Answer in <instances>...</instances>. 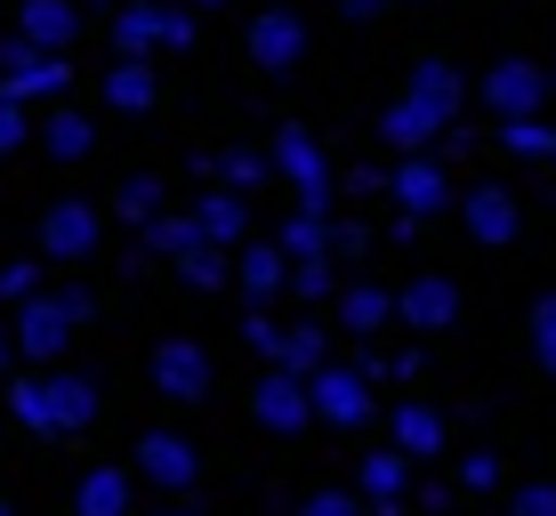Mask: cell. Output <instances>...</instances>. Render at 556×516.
<instances>
[{
  "label": "cell",
  "mask_w": 556,
  "mask_h": 516,
  "mask_svg": "<svg viewBox=\"0 0 556 516\" xmlns=\"http://www.w3.org/2000/svg\"><path fill=\"white\" fill-rule=\"evenodd\" d=\"M363 501H379V508L404 501V452H363Z\"/></svg>",
  "instance_id": "obj_28"
},
{
  "label": "cell",
  "mask_w": 556,
  "mask_h": 516,
  "mask_svg": "<svg viewBox=\"0 0 556 516\" xmlns=\"http://www.w3.org/2000/svg\"><path fill=\"white\" fill-rule=\"evenodd\" d=\"M178 275H186V291H218V282L235 275V259H226L218 242H202V251H186V259H178Z\"/></svg>",
  "instance_id": "obj_33"
},
{
  "label": "cell",
  "mask_w": 556,
  "mask_h": 516,
  "mask_svg": "<svg viewBox=\"0 0 556 516\" xmlns=\"http://www.w3.org/2000/svg\"><path fill=\"white\" fill-rule=\"evenodd\" d=\"M153 395H169V404H202L210 395V355L194 339H162L153 348Z\"/></svg>",
  "instance_id": "obj_6"
},
{
  "label": "cell",
  "mask_w": 556,
  "mask_h": 516,
  "mask_svg": "<svg viewBox=\"0 0 556 516\" xmlns=\"http://www.w3.org/2000/svg\"><path fill=\"white\" fill-rule=\"evenodd\" d=\"M348 194H388V178H379V169L363 162V169H348Z\"/></svg>",
  "instance_id": "obj_45"
},
{
  "label": "cell",
  "mask_w": 556,
  "mask_h": 516,
  "mask_svg": "<svg viewBox=\"0 0 556 516\" xmlns=\"http://www.w3.org/2000/svg\"><path fill=\"white\" fill-rule=\"evenodd\" d=\"M41 146L56 162H81L89 146H98V122H89V113H49V129H41Z\"/></svg>",
  "instance_id": "obj_27"
},
{
  "label": "cell",
  "mask_w": 556,
  "mask_h": 516,
  "mask_svg": "<svg viewBox=\"0 0 556 516\" xmlns=\"http://www.w3.org/2000/svg\"><path fill=\"white\" fill-rule=\"evenodd\" d=\"M98 235H105V226H98V210H89V202H73V194L41 218V251H49V259H89V251H98Z\"/></svg>",
  "instance_id": "obj_11"
},
{
  "label": "cell",
  "mask_w": 556,
  "mask_h": 516,
  "mask_svg": "<svg viewBox=\"0 0 556 516\" xmlns=\"http://www.w3.org/2000/svg\"><path fill=\"white\" fill-rule=\"evenodd\" d=\"M541 98H548V73L525 65V56H508V65L484 73V105L501 113V122H525V113H541Z\"/></svg>",
  "instance_id": "obj_9"
},
{
  "label": "cell",
  "mask_w": 556,
  "mask_h": 516,
  "mask_svg": "<svg viewBox=\"0 0 556 516\" xmlns=\"http://www.w3.org/2000/svg\"><path fill=\"white\" fill-rule=\"evenodd\" d=\"M291 291L306 299V307H323V299H339V275H331V259H299V266H291Z\"/></svg>",
  "instance_id": "obj_34"
},
{
  "label": "cell",
  "mask_w": 556,
  "mask_h": 516,
  "mask_svg": "<svg viewBox=\"0 0 556 516\" xmlns=\"http://www.w3.org/2000/svg\"><path fill=\"white\" fill-rule=\"evenodd\" d=\"M9 412L25 419L33 436H56V395H49V372H33V379H16L9 388Z\"/></svg>",
  "instance_id": "obj_26"
},
{
  "label": "cell",
  "mask_w": 556,
  "mask_h": 516,
  "mask_svg": "<svg viewBox=\"0 0 556 516\" xmlns=\"http://www.w3.org/2000/svg\"><path fill=\"white\" fill-rule=\"evenodd\" d=\"M194 226L218 242V251H235V242L251 235V194H235V186H226V194H202L194 202Z\"/></svg>",
  "instance_id": "obj_16"
},
{
  "label": "cell",
  "mask_w": 556,
  "mask_h": 516,
  "mask_svg": "<svg viewBox=\"0 0 556 516\" xmlns=\"http://www.w3.org/2000/svg\"><path fill=\"white\" fill-rule=\"evenodd\" d=\"M548 89H556V81H548Z\"/></svg>",
  "instance_id": "obj_51"
},
{
  "label": "cell",
  "mask_w": 556,
  "mask_h": 516,
  "mask_svg": "<svg viewBox=\"0 0 556 516\" xmlns=\"http://www.w3.org/2000/svg\"><path fill=\"white\" fill-rule=\"evenodd\" d=\"M395 452H404V461H435V452H444V412L404 404L395 412Z\"/></svg>",
  "instance_id": "obj_23"
},
{
  "label": "cell",
  "mask_w": 556,
  "mask_h": 516,
  "mask_svg": "<svg viewBox=\"0 0 556 516\" xmlns=\"http://www.w3.org/2000/svg\"><path fill=\"white\" fill-rule=\"evenodd\" d=\"M105 105L113 113H146L153 105V56H122V65L105 73Z\"/></svg>",
  "instance_id": "obj_25"
},
{
  "label": "cell",
  "mask_w": 556,
  "mask_h": 516,
  "mask_svg": "<svg viewBox=\"0 0 556 516\" xmlns=\"http://www.w3.org/2000/svg\"><path fill=\"white\" fill-rule=\"evenodd\" d=\"M508 516H556V484H525L508 501Z\"/></svg>",
  "instance_id": "obj_40"
},
{
  "label": "cell",
  "mask_w": 556,
  "mask_h": 516,
  "mask_svg": "<svg viewBox=\"0 0 556 516\" xmlns=\"http://www.w3.org/2000/svg\"><path fill=\"white\" fill-rule=\"evenodd\" d=\"M56 299H65V315H73V331H81V323H89V315H98V299H89V291H81V282H73V291H56Z\"/></svg>",
  "instance_id": "obj_44"
},
{
  "label": "cell",
  "mask_w": 556,
  "mask_h": 516,
  "mask_svg": "<svg viewBox=\"0 0 556 516\" xmlns=\"http://www.w3.org/2000/svg\"><path fill=\"white\" fill-rule=\"evenodd\" d=\"M251 65H258V73L306 65V16H299V9H258V16H251Z\"/></svg>",
  "instance_id": "obj_5"
},
{
  "label": "cell",
  "mask_w": 556,
  "mask_h": 516,
  "mask_svg": "<svg viewBox=\"0 0 556 516\" xmlns=\"http://www.w3.org/2000/svg\"><path fill=\"white\" fill-rule=\"evenodd\" d=\"M73 516H129V468H89L73 492Z\"/></svg>",
  "instance_id": "obj_22"
},
{
  "label": "cell",
  "mask_w": 556,
  "mask_h": 516,
  "mask_svg": "<svg viewBox=\"0 0 556 516\" xmlns=\"http://www.w3.org/2000/svg\"><path fill=\"white\" fill-rule=\"evenodd\" d=\"M282 372H299V379H315L323 372V363H331V331H323V323L315 315H306V323H282Z\"/></svg>",
  "instance_id": "obj_20"
},
{
  "label": "cell",
  "mask_w": 556,
  "mask_h": 516,
  "mask_svg": "<svg viewBox=\"0 0 556 516\" xmlns=\"http://www.w3.org/2000/svg\"><path fill=\"white\" fill-rule=\"evenodd\" d=\"M0 516H16V508H9V501H0Z\"/></svg>",
  "instance_id": "obj_50"
},
{
  "label": "cell",
  "mask_w": 556,
  "mask_h": 516,
  "mask_svg": "<svg viewBox=\"0 0 556 516\" xmlns=\"http://www.w3.org/2000/svg\"><path fill=\"white\" fill-rule=\"evenodd\" d=\"M459 484H476V492H484V484H501V461H492V452H468V468H459Z\"/></svg>",
  "instance_id": "obj_43"
},
{
  "label": "cell",
  "mask_w": 556,
  "mask_h": 516,
  "mask_svg": "<svg viewBox=\"0 0 556 516\" xmlns=\"http://www.w3.org/2000/svg\"><path fill=\"white\" fill-rule=\"evenodd\" d=\"M379 9V0H339V16H371Z\"/></svg>",
  "instance_id": "obj_47"
},
{
  "label": "cell",
  "mask_w": 556,
  "mask_h": 516,
  "mask_svg": "<svg viewBox=\"0 0 556 516\" xmlns=\"http://www.w3.org/2000/svg\"><path fill=\"white\" fill-rule=\"evenodd\" d=\"M275 242H282V259H291V266H299V259H331V218H306V210H299Z\"/></svg>",
  "instance_id": "obj_30"
},
{
  "label": "cell",
  "mask_w": 556,
  "mask_h": 516,
  "mask_svg": "<svg viewBox=\"0 0 556 516\" xmlns=\"http://www.w3.org/2000/svg\"><path fill=\"white\" fill-rule=\"evenodd\" d=\"M379 323H395V291H379V282H348V291H339V331L379 339Z\"/></svg>",
  "instance_id": "obj_17"
},
{
  "label": "cell",
  "mask_w": 556,
  "mask_h": 516,
  "mask_svg": "<svg viewBox=\"0 0 556 516\" xmlns=\"http://www.w3.org/2000/svg\"><path fill=\"white\" fill-rule=\"evenodd\" d=\"M275 169L291 178L306 218H331V162H323L315 129H275Z\"/></svg>",
  "instance_id": "obj_2"
},
{
  "label": "cell",
  "mask_w": 556,
  "mask_h": 516,
  "mask_svg": "<svg viewBox=\"0 0 556 516\" xmlns=\"http://www.w3.org/2000/svg\"><path fill=\"white\" fill-rule=\"evenodd\" d=\"M73 33H81V9H73V0H25V41H33V49H56V56H65Z\"/></svg>",
  "instance_id": "obj_18"
},
{
  "label": "cell",
  "mask_w": 556,
  "mask_h": 516,
  "mask_svg": "<svg viewBox=\"0 0 556 516\" xmlns=\"http://www.w3.org/2000/svg\"><path fill=\"white\" fill-rule=\"evenodd\" d=\"M508 154H556V129L541 122V113H525V122H501Z\"/></svg>",
  "instance_id": "obj_35"
},
{
  "label": "cell",
  "mask_w": 556,
  "mask_h": 516,
  "mask_svg": "<svg viewBox=\"0 0 556 516\" xmlns=\"http://www.w3.org/2000/svg\"><path fill=\"white\" fill-rule=\"evenodd\" d=\"M299 516H363V501H348V492H315Z\"/></svg>",
  "instance_id": "obj_42"
},
{
  "label": "cell",
  "mask_w": 556,
  "mask_h": 516,
  "mask_svg": "<svg viewBox=\"0 0 556 516\" xmlns=\"http://www.w3.org/2000/svg\"><path fill=\"white\" fill-rule=\"evenodd\" d=\"M306 395H315V419H331V428H363V419H371V379H363L355 363H323V372L306 379Z\"/></svg>",
  "instance_id": "obj_4"
},
{
  "label": "cell",
  "mask_w": 556,
  "mask_h": 516,
  "mask_svg": "<svg viewBox=\"0 0 556 516\" xmlns=\"http://www.w3.org/2000/svg\"><path fill=\"white\" fill-rule=\"evenodd\" d=\"M113 210H122V226H153L162 218V178H122Z\"/></svg>",
  "instance_id": "obj_32"
},
{
  "label": "cell",
  "mask_w": 556,
  "mask_h": 516,
  "mask_svg": "<svg viewBox=\"0 0 556 516\" xmlns=\"http://www.w3.org/2000/svg\"><path fill=\"white\" fill-rule=\"evenodd\" d=\"M379 138L395 146V154H419L428 138H444V113H428L419 98H404V105H388V122H379Z\"/></svg>",
  "instance_id": "obj_19"
},
{
  "label": "cell",
  "mask_w": 556,
  "mask_h": 516,
  "mask_svg": "<svg viewBox=\"0 0 556 516\" xmlns=\"http://www.w3.org/2000/svg\"><path fill=\"white\" fill-rule=\"evenodd\" d=\"M194 9H218V0H194Z\"/></svg>",
  "instance_id": "obj_49"
},
{
  "label": "cell",
  "mask_w": 556,
  "mask_h": 516,
  "mask_svg": "<svg viewBox=\"0 0 556 516\" xmlns=\"http://www.w3.org/2000/svg\"><path fill=\"white\" fill-rule=\"evenodd\" d=\"M242 348H251V355H266V363H275V355H282V323H275V315H266V307H251V315H242Z\"/></svg>",
  "instance_id": "obj_37"
},
{
  "label": "cell",
  "mask_w": 556,
  "mask_h": 516,
  "mask_svg": "<svg viewBox=\"0 0 556 516\" xmlns=\"http://www.w3.org/2000/svg\"><path fill=\"white\" fill-rule=\"evenodd\" d=\"M412 98L428 105V113H444V122H452V113H459V98H468V81H459V73L444 65V56H428V65H412Z\"/></svg>",
  "instance_id": "obj_24"
},
{
  "label": "cell",
  "mask_w": 556,
  "mask_h": 516,
  "mask_svg": "<svg viewBox=\"0 0 556 516\" xmlns=\"http://www.w3.org/2000/svg\"><path fill=\"white\" fill-rule=\"evenodd\" d=\"M16 355H25V348H16V331H0V372H9Z\"/></svg>",
  "instance_id": "obj_46"
},
{
  "label": "cell",
  "mask_w": 556,
  "mask_h": 516,
  "mask_svg": "<svg viewBox=\"0 0 556 516\" xmlns=\"http://www.w3.org/2000/svg\"><path fill=\"white\" fill-rule=\"evenodd\" d=\"M186 41H194V16L169 9V0H122V16H113V49L122 56H162Z\"/></svg>",
  "instance_id": "obj_1"
},
{
  "label": "cell",
  "mask_w": 556,
  "mask_h": 516,
  "mask_svg": "<svg viewBox=\"0 0 556 516\" xmlns=\"http://www.w3.org/2000/svg\"><path fill=\"white\" fill-rule=\"evenodd\" d=\"M532 348H541V363L556 372V299H541V307H532Z\"/></svg>",
  "instance_id": "obj_39"
},
{
  "label": "cell",
  "mask_w": 556,
  "mask_h": 516,
  "mask_svg": "<svg viewBox=\"0 0 556 516\" xmlns=\"http://www.w3.org/2000/svg\"><path fill=\"white\" fill-rule=\"evenodd\" d=\"M65 81H73V65L56 49H33L25 33L16 41H0V98H65Z\"/></svg>",
  "instance_id": "obj_3"
},
{
  "label": "cell",
  "mask_w": 556,
  "mask_h": 516,
  "mask_svg": "<svg viewBox=\"0 0 556 516\" xmlns=\"http://www.w3.org/2000/svg\"><path fill=\"white\" fill-rule=\"evenodd\" d=\"M138 476H146V484H162V492H186L202 476V452L186 444L178 428H153L146 444H138Z\"/></svg>",
  "instance_id": "obj_10"
},
{
  "label": "cell",
  "mask_w": 556,
  "mask_h": 516,
  "mask_svg": "<svg viewBox=\"0 0 556 516\" xmlns=\"http://www.w3.org/2000/svg\"><path fill=\"white\" fill-rule=\"evenodd\" d=\"M218 178L235 186V194H251V186L275 178V154H258V146H235V154H218Z\"/></svg>",
  "instance_id": "obj_31"
},
{
  "label": "cell",
  "mask_w": 556,
  "mask_h": 516,
  "mask_svg": "<svg viewBox=\"0 0 556 516\" xmlns=\"http://www.w3.org/2000/svg\"><path fill=\"white\" fill-rule=\"evenodd\" d=\"M251 412H258V428H275V436H299L306 419H315V395H306V379L299 372H266L258 379V395H251Z\"/></svg>",
  "instance_id": "obj_7"
},
{
  "label": "cell",
  "mask_w": 556,
  "mask_h": 516,
  "mask_svg": "<svg viewBox=\"0 0 556 516\" xmlns=\"http://www.w3.org/2000/svg\"><path fill=\"white\" fill-rule=\"evenodd\" d=\"M202 242H210V235L194 226V210H186V218H153V226H146V251H153V259H186V251H202Z\"/></svg>",
  "instance_id": "obj_29"
},
{
  "label": "cell",
  "mask_w": 556,
  "mask_h": 516,
  "mask_svg": "<svg viewBox=\"0 0 556 516\" xmlns=\"http://www.w3.org/2000/svg\"><path fill=\"white\" fill-rule=\"evenodd\" d=\"M49 395H56V436H73V428H89V419H98V379L49 372Z\"/></svg>",
  "instance_id": "obj_21"
},
{
  "label": "cell",
  "mask_w": 556,
  "mask_h": 516,
  "mask_svg": "<svg viewBox=\"0 0 556 516\" xmlns=\"http://www.w3.org/2000/svg\"><path fill=\"white\" fill-rule=\"evenodd\" d=\"M395 323H412V331H444V323H459V291L444 275H419L395 291Z\"/></svg>",
  "instance_id": "obj_12"
},
{
  "label": "cell",
  "mask_w": 556,
  "mask_h": 516,
  "mask_svg": "<svg viewBox=\"0 0 556 516\" xmlns=\"http://www.w3.org/2000/svg\"><path fill=\"white\" fill-rule=\"evenodd\" d=\"M235 282L251 291V307H258V299H275V291H291V259H282V242H251V251H235Z\"/></svg>",
  "instance_id": "obj_15"
},
{
  "label": "cell",
  "mask_w": 556,
  "mask_h": 516,
  "mask_svg": "<svg viewBox=\"0 0 556 516\" xmlns=\"http://www.w3.org/2000/svg\"><path fill=\"white\" fill-rule=\"evenodd\" d=\"M25 299H41V266L9 259V266H0V307H25Z\"/></svg>",
  "instance_id": "obj_36"
},
{
  "label": "cell",
  "mask_w": 556,
  "mask_h": 516,
  "mask_svg": "<svg viewBox=\"0 0 556 516\" xmlns=\"http://www.w3.org/2000/svg\"><path fill=\"white\" fill-rule=\"evenodd\" d=\"M459 218H468L476 242H508L516 235V194L508 186H468V194H459Z\"/></svg>",
  "instance_id": "obj_14"
},
{
  "label": "cell",
  "mask_w": 556,
  "mask_h": 516,
  "mask_svg": "<svg viewBox=\"0 0 556 516\" xmlns=\"http://www.w3.org/2000/svg\"><path fill=\"white\" fill-rule=\"evenodd\" d=\"M363 251H371V235H363L355 218H339L331 226V259H363Z\"/></svg>",
  "instance_id": "obj_41"
},
{
  "label": "cell",
  "mask_w": 556,
  "mask_h": 516,
  "mask_svg": "<svg viewBox=\"0 0 556 516\" xmlns=\"http://www.w3.org/2000/svg\"><path fill=\"white\" fill-rule=\"evenodd\" d=\"M33 138V122H25V105L16 98H0V154H16V146Z\"/></svg>",
  "instance_id": "obj_38"
},
{
  "label": "cell",
  "mask_w": 556,
  "mask_h": 516,
  "mask_svg": "<svg viewBox=\"0 0 556 516\" xmlns=\"http://www.w3.org/2000/svg\"><path fill=\"white\" fill-rule=\"evenodd\" d=\"M388 194L412 210V218H435V210L452 202V186H444V162H428V154H412L404 169H395L388 178Z\"/></svg>",
  "instance_id": "obj_13"
},
{
  "label": "cell",
  "mask_w": 556,
  "mask_h": 516,
  "mask_svg": "<svg viewBox=\"0 0 556 516\" xmlns=\"http://www.w3.org/2000/svg\"><path fill=\"white\" fill-rule=\"evenodd\" d=\"M153 516H194V508H186V501H169V508H153Z\"/></svg>",
  "instance_id": "obj_48"
},
{
  "label": "cell",
  "mask_w": 556,
  "mask_h": 516,
  "mask_svg": "<svg viewBox=\"0 0 556 516\" xmlns=\"http://www.w3.org/2000/svg\"><path fill=\"white\" fill-rule=\"evenodd\" d=\"M65 339H73V315H65V299H56V291H41V299L16 307V348H25V363H56V355H65Z\"/></svg>",
  "instance_id": "obj_8"
}]
</instances>
